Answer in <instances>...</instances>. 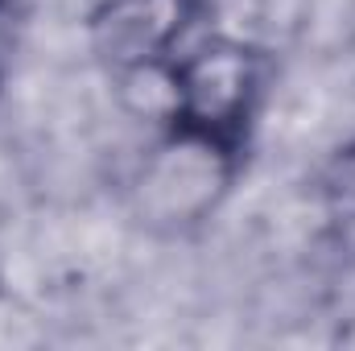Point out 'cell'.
<instances>
[{"label":"cell","mask_w":355,"mask_h":351,"mask_svg":"<svg viewBox=\"0 0 355 351\" xmlns=\"http://www.w3.org/2000/svg\"><path fill=\"white\" fill-rule=\"evenodd\" d=\"M272 58L257 42L236 33H211L174 54L178 112L174 124L244 149L265 108Z\"/></svg>","instance_id":"7a4b0ae2"},{"label":"cell","mask_w":355,"mask_h":351,"mask_svg":"<svg viewBox=\"0 0 355 351\" xmlns=\"http://www.w3.org/2000/svg\"><path fill=\"white\" fill-rule=\"evenodd\" d=\"M4 302H8V285H4V273H0V310H4Z\"/></svg>","instance_id":"52a82bcc"},{"label":"cell","mask_w":355,"mask_h":351,"mask_svg":"<svg viewBox=\"0 0 355 351\" xmlns=\"http://www.w3.org/2000/svg\"><path fill=\"white\" fill-rule=\"evenodd\" d=\"M116 83V99L128 116L145 120V124H174L178 112V83H174V58L170 62H149V67H132L112 75Z\"/></svg>","instance_id":"5b68a950"},{"label":"cell","mask_w":355,"mask_h":351,"mask_svg":"<svg viewBox=\"0 0 355 351\" xmlns=\"http://www.w3.org/2000/svg\"><path fill=\"white\" fill-rule=\"evenodd\" d=\"M198 12L202 0H99L87 12V50L107 75L170 62Z\"/></svg>","instance_id":"3957f363"},{"label":"cell","mask_w":355,"mask_h":351,"mask_svg":"<svg viewBox=\"0 0 355 351\" xmlns=\"http://www.w3.org/2000/svg\"><path fill=\"white\" fill-rule=\"evenodd\" d=\"M240 166L244 149L166 124L128 182L132 215L157 236H186L227 203Z\"/></svg>","instance_id":"6da1fadb"},{"label":"cell","mask_w":355,"mask_h":351,"mask_svg":"<svg viewBox=\"0 0 355 351\" xmlns=\"http://www.w3.org/2000/svg\"><path fill=\"white\" fill-rule=\"evenodd\" d=\"M314 207H318V240L327 257L355 264V137L339 141L314 170Z\"/></svg>","instance_id":"277c9868"},{"label":"cell","mask_w":355,"mask_h":351,"mask_svg":"<svg viewBox=\"0 0 355 351\" xmlns=\"http://www.w3.org/2000/svg\"><path fill=\"white\" fill-rule=\"evenodd\" d=\"M335 343L339 348H347V351H355V310L339 323V331H335Z\"/></svg>","instance_id":"8992f818"}]
</instances>
